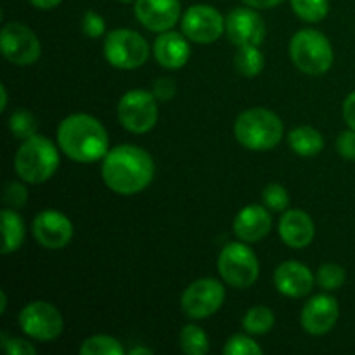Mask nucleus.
Returning a JSON list of instances; mask_svg holds the SVG:
<instances>
[{
    "label": "nucleus",
    "instance_id": "obj_18",
    "mask_svg": "<svg viewBox=\"0 0 355 355\" xmlns=\"http://www.w3.org/2000/svg\"><path fill=\"white\" fill-rule=\"evenodd\" d=\"M272 227L270 214L260 205L245 207L234 218V234L245 243H257L266 238Z\"/></svg>",
    "mask_w": 355,
    "mask_h": 355
},
{
    "label": "nucleus",
    "instance_id": "obj_22",
    "mask_svg": "<svg viewBox=\"0 0 355 355\" xmlns=\"http://www.w3.org/2000/svg\"><path fill=\"white\" fill-rule=\"evenodd\" d=\"M288 144L297 155L315 156L324 148V139L314 127H298L290 132Z\"/></svg>",
    "mask_w": 355,
    "mask_h": 355
},
{
    "label": "nucleus",
    "instance_id": "obj_39",
    "mask_svg": "<svg viewBox=\"0 0 355 355\" xmlns=\"http://www.w3.org/2000/svg\"><path fill=\"white\" fill-rule=\"evenodd\" d=\"M31 3H33L37 9H42V10H49V9H54L55 6H59V3L62 2V0H30Z\"/></svg>",
    "mask_w": 355,
    "mask_h": 355
},
{
    "label": "nucleus",
    "instance_id": "obj_13",
    "mask_svg": "<svg viewBox=\"0 0 355 355\" xmlns=\"http://www.w3.org/2000/svg\"><path fill=\"white\" fill-rule=\"evenodd\" d=\"M225 31L229 40L238 47H259L266 38L263 19L250 7H238L231 10L225 17Z\"/></svg>",
    "mask_w": 355,
    "mask_h": 355
},
{
    "label": "nucleus",
    "instance_id": "obj_5",
    "mask_svg": "<svg viewBox=\"0 0 355 355\" xmlns=\"http://www.w3.org/2000/svg\"><path fill=\"white\" fill-rule=\"evenodd\" d=\"M290 55L300 71L318 76L328 71L333 64V47L328 38L318 30L305 28L290 42Z\"/></svg>",
    "mask_w": 355,
    "mask_h": 355
},
{
    "label": "nucleus",
    "instance_id": "obj_4",
    "mask_svg": "<svg viewBox=\"0 0 355 355\" xmlns=\"http://www.w3.org/2000/svg\"><path fill=\"white\" fill-rule=\"evenodd\" d=\"M59 166V153L54 142L44 135L26 139L14 158L16 173L28 184H42L51 179Z\"/></svg>",
    "mask_w": 355,
    "mask_h": 355
},
{
    "label": "nucleus",
    "instance_id": "obj_31",
    "mask_svg": "<svg viewBox=\"0 0 355 355\" xmlns=\"http://www.w3.org/2000/svg\"><path fill=\"white\" fill-rule=\"evenodd\" d=\"M262 200H263V205L274 211L286 210L288 205H290V196H288V191L284 189L281 184H269V186L263 189Z\"/></svg>",
    "mask_w": 355,
    "mask_h": 355
},
{
    "label": "nucleus",
    "instance_id": "obj_34",
    "mask_svg": "<svg viewBox=\"0 0 355 355\" xmlns=\"http://www.w3.org/2000/svg\"><path fill=\"white\" fill-rule=\"evenodd\" d=\"M28 200V191L23 184L19 182H9L3 193V201L7 207L10 208H21Z\"/></svg>",
    "mask_w": 355,
    "mask_h": 355
},
{
    "label": "nucleus",
    "instance_id": "obj_32",
    "mask_svg": "<svg viewBox=\"0 0 355 355\" xmlns=\"http://www.w3.org/2000/svg\"><path fill=\"white\" fill-rule=\"evenodd\" d=\"M0 345H2L3 352L9 355H35L37 349L31 345L30 342L21 338H10L7 333L0 335Z\"/></svg>",
    "mask_w": 355,
    "mask_h": 355
},
{
    "label": "nucleus",
    "instance_id": "obj_1",
    "mask_svg": "<svg viewBox=\"0 0 355 355\" xmlns=\"http://www.w3.org/2000/svg\"><path fill=\"white\" fill-rule=\"evenodd\" d=\"M103 180L113 193L132 196L144 191L155 177V162L144 149L121 144L110 149L103 162Z\"/></svg>",
    "mask_w": 355,
    "mask_h": 355
},
{
    "label": "nucleus",
    "instance_id": "obj_15",
    "mask_svg": "<svg viewBox=\"0 0 355 355\" xmlns=\"http://www.w3.org/2000/svg\"><path fill=\"white\" fill-rule=\"evenodd\" d=\"M134 12L139 23L149 31L163 33L179 23L180 2L179 0H135Z\"/></svg>",
    "mask_w": 355,
    "mask_h": 355
},
{
    "label": "nucleus",
    "instance_id": "obj_38",
    "mask_svg": "<svg viewBox=\"0 0 355 355\" xmlns=\"http://www.w3.org/2000/svg\"><path fill=\"white\" fill-rule=\"evenodd\" d=\"M248 7H253V9H269V7L277 6L283 0H243Z\"/></svg>",
    "mask_w": 355,
    "mask_h": 355
},
{
    "label": "nucleus",
    "instance_id": "obj_41",
    "mask_svg": "<svg viewBox=\"0 0 355 355\" xmlns=\"http://www.w3.org/2000/svg\"><path fill=\"white\" fill-rule=\"evenodd\" d=\"M139 354H144V355H151L153 352L149 349H142V347H135V349L130 350V355H139Z\"/></svg>",
    "mask_w": 355,
    "mask_h": 355
},
{
    "label": "nucleus",
    "instance_id": "obj_7",
    "mask_svg": "<svg viewBox=\"0 0 355 355\" xmlns=\"http://www.w3.org/2000/svg\"><path fill=\"white\" fill-rule=\"evenodd\" d=\"M104 58L118 69L141 68L149 58V44L137 31L118 28L104 40Z\"/></svg>",
    "mask_w": 355,
    "mask_h": 355
},
{
    "label": "nucleus",
    "instance_id": "obj_21",
    "mask_svg": "<svg viewBox=\"0 0 355 355\" xmlns=\"http://www.w3.org/2000/svg\"><path fill=\"white\" fill-rule=\"evenodd\" d=\"M2 217V232H3V243H2V253L9 255L16 250L21 248L24 241V222L19 215L14 211V208H6L0 214Z\"/></svg>",
    "mask_w": 355,
    "mask_h": 355
},
{
    "label": "nucleus",
    "instance_id": "obj_33",
    "mask_svg": "<svg viewBox=\"0 0 355 355\" xmlns=\"http://www.w3.org/2000/svg\"><path fill=\"white\" fill-rule=\"evenodd\" d=\"M82 31L89 38L103 37L104 31H106V23H104L103 16H99L94 10H87L82 19Z\"/></svg>",
    "mask_w": 355,
    "mask_h": 355
},
{
    "label": "nucleus",
    "instance_id": "obj_11",
    "mask_svg": "<svg viewBox=\"0 0 355 355\" xmlns=\"http://www.w3.org/2000/svg\"><path fill=\"white\" fill-rule=\"evenodd\" d=\"M0 49L3 58L16 66H30L42 54L37 35L21 23H7L0 33Z\"/></svg>",
    "mask_w": 355,
    "mask_h": 355
},
{
    "label": "nucleus",
    "instance_id": "obj_23",
    "mask_svg": "<svg viewBox=\"0 0 355 355\" xmlns=\"http://www.w3.org/2000/svg\"><path fill=\"white\" fill-rule=\"evenodd\" d=\"M274 322H276L274 312L269 307L259 305L246 312V315L243 318V328L250 335H266L274 328Z\"/></svg>",
    "mask_w": 355,
    "mask_h": 355
},
{
    "label": "nucleus",
    "instance_id": "obj_10",
    "mask_svg": "<svg viewBox=\"0 0 355 355\" xmlns=\"http://www.w3.org/2000/svg\"><path fill=\"white\" fill-rule=\"evenodd\" d=\"M225 290L220 281L214 277H203L186 288L182 295V311L191 319H207L222 307Z\"/></svg>",
    "mask_w": 355,
    "mask_h": 355
},
{
    "label": "nucleus",
    "instance_id": "obj_12",
    "mask_svg": "<svg viewBox=\"0 0 355 355\" xmlns=\"http://www.w3.org/2000/svg\"><path fill=\"white\" fill-rule=\"evenodd\" d=\"M182 33L196 44H211L218 40L225 30V19L215 7L193 6L182 16Z\"/></svg>",
    "mask_w": 355,
    "mask_h": 355
},
{
    "label": "nucleus",
    "instance_id": "obj_6",
    "mask_svg": "<svg viewBox=\"0 0 355 355\" xmlns=\"http://www.w3.org/2000/svg\"><path fill=\"white\" fill-rule=\"evenodd\" d=\"M217 269L229 286L245 290L259 279V260L255 252L243 243H227L217 260Z\"/></svg>",
    "mask_w": 355,
    "mask_h": 355
},
{
    "label": "nucleus",
    "instance_id": "obj_27",
    "mask_svg": "<svg viewBox=\"0 0 355 355\" xmlns=\"http://www.w3.org/2000/svg\"><path fill=\"white\" fill-rule=\"evenodd\" d=\"M295 14L307 23H319L329 12L328 0H291Z\"/></svg>",
    "mask_w": 355,
    "mask_h": 355
},
{
    "label": "nucleus",
    "instance_id": "obj_20",
    "mask_svg": "<svg viewBox=\"0 0 355 355\" xmlns=\"http://www.w3.org/2000/svg\"><path fill=\"white\" fill-rule=\"evenodd\" d=\"M186 35L177 31H163L155 42V58L163 68L180 69L189 61L191 47L187 44Z\"/></svg>",
    "mask_w": 355,
    "mask_h": 355
},
{
    "label": "nucleus",
    "instance_id": "obj_9",
    "mask_svg": "<svg viewBox=\"0 0 355 355\" xmlns=\"http://www.w3.org/2000/svg\"><path fill=\"white\" fill-rule=\"evenodd\" d=\"M19 326L24 335L38 342H51L62 333V315L49 302H31L19 312Z\"/></svg>",
    "mask_w": 355,
    "mask_h": 355
},
{
    "label": "nucleus",
    "instance_id": "obj_19",
    "mask_svg": "<svg viewBox=\"0 0 355 355\" xmlns=\"http://www.w3.org/2000/svg\"><path fill=\"white\" fill-rule=\"evenodd\" d=\"M315 227L312 218L304 210H288L279 220V236L284 245L300 250L312 243Z\"/></svg>",
    "mask_w": 355,
    "mask_h": 355
},
{
    "label": "nucleus",
    "instance_id": "obj_24",
    "mask_svg": "<svg viewBox=\"0 0 355 355\" xmlns=\"http://www.w3.org/2000/svg\"><path fill=\"white\" fill-rule=\"evenodd\" d=\"M263 54L259 51V47H239V51L234 55V66L243 76H257L263 69Z\"/></svg>",
    "mask_w": 355,
    "mask_h": 355
},
{
    "label": "nucleus",
    "instance_id": "obj_26",
    "mask_svg": "<svg viewBox=\"0 0 355 355\" xmlns=\"http://www.w3.org/2000/svg\"><path fill=\"white\" fill-rule=\"evenodd\" d=\"M123 347L116 338L107 335H96L87 338L80 347L82 355H121Z\"/></svg>",
    "mask_w": 355,
    "mask_h": 355
},
{
    "label": "nucleus",
    "instance_id": "obj_43",
    "mask_svg": "<svg viewBox=\"0 0 355 355\" xmlns=\"http://www.w3.org/2000/svg\"><path fill=\"white\" fill-rule=\"evenodd\" d=\"M121 3H135V0H120Z\"/></svg>",
    "mask_w": 355,
    "mask_h": 355
},
{
    "label": "nucleus",
    "instance_id": "obj_14",
    "mask_svg": "<svg viewBox=\"0 0 355 355\" xmlns=\"http://www.w3.org/2000/svg\"><path fill=\"white\" fill-rule=\"evenodd\" d=\"M33 236L40 246L47 250H61L71 241L73 224L64 214L45 210L35 217Z\"/></svg>",
    "mask_w": 355,
    "mask_h": 355
},
{
    "label": "nucleus",
    "instance_id": "obj_29",
    "mask_svg": "<svg viewBox=\"0 0 355 355\" xmlns=\"http://www.w3.org/2000/svg\"><path fill=\"white\" fill-rule=\"evenodd\" d=\"M318 283L322 290L335 291L343 286L347 279V272L342 266L338 263H324L321 269L318 270Z\"/></svg>",
    "mask_w": 355,
    "mask_h": 355
},
{
    "label": "nucleus",
    "instance_id": "obj_3",
    "mask_svg": "<svg viewBox=\"0 0 355 355\" xmlns=\"http://www.w3.org/2000/svg\"><path fill=\"white\" fill-rule=\"evenodd\" d=\"M281 118L266 107L243 111L234 123V135L239 144L252 151H269L283 139Z\"/></svg>",
    "mask_w": 355,
    "mask_h": 355
},
{
    "label": "nucleus",
    "instance_id": "obj_30",
    "mask_svg": "<svg viewBox=\"0 0 355 355\" xmlns=\"http://www.w3.org/2000/svg\"><path fill=\"white\" fill-rule=\"evenodd\" d=\"M225 355H260L262 349L246 335H232L224 347Z\"/></svg>",
    "mask_w": 355,
    "mask_h": 355
},
{
    "label": "nucleus",
    "instance_id": "obj_37",
    "mask_svg": "<svg viewBox=\"0 0 355 355\" xmlns=\"http://www.w3.org/2000/svg\"><path fill=\"white\" fill-rule=\"evenodd\" d=\"M343 118H345L347 125L355 130V90L343 101Z\"/></svg>",
    "mask_w": 355,
    "mask_h": 355
},
{
    "label": "nucleus",
    "instance_id": "obj_17",
    "mask_svg": "<svg viewBox=\"0 0 355 355\" xmlns=\"http://www.w3.org/2000/svg\"><path fill=\"white\" fill-rule=\"evenodd\" d=\"M274 284L284 297L302 298L311 293L314 286V276L307 266L290 260V262H283L276 269Z\"/></svg>",
    "mask_w": 355,
    "mask_h": 355
},
{
    "label": "nucleus",
    "instance_id": "obj_2",
    "mask_svg": "<svg viewBox=\"0 0 355 355\" xmlns=\"http://www.w3.org/2000/svg\"><path fill=\"white\" fill-rule=\"evenodd\" d=\"M58 144L73 162L94 163L104 159L110 151V135L97 118L76 113L59 123Z\"/></svg>",
    "mask_w": 355,
    "mask_h": 355
},
{
    "label": "nucleus",
    "instance_id": "obj_25",
    "mask_svg": "<svg viewBox=\"0 0 355 355\" xmlns=\"http://www.w3.org/2000/svg\"><path fill=\"white\" fill-rule=\"evenodd\" d=\"M180 347L187 355H205L210 350L207 333L194 324L184 326L180 331Z\"/></svg>",
    "mask_w": 355,
    "mask_h": 355
},
{
    "label": "nucleus",
    "instance_id": "obj_36",
    "mask_svg": "<svg viewBox=\"0 0 355 355\" xmlns=\"http://www.w3.org/2000/svg\"><path fill=\"white\" fill-rule=\"evenodd\" d=\"M175 82L172 78H158L153 83V96L158 101H170L175 96Z\"/></svg>",
    "mask_w": 355,
    "mask_h": 355
},
{
    "label": "nucleus",
    "instance_id": "obj_28",
    "mask_svg": "<svg viewBox=\"0 0 355 355\" xmlns=\"http://www.w3.org/2000/svg\"><path fill=\"white\" fill-rule=\"evenodd\" d=\"M9 130L12 132V135L21 141H26V139L37 135L38 130V121L30 111L26 110H17L10 114L9 118Z\"/></svg>",
    "mask_w": 355,
    "mask_h": 355
},
{
    "label": "nucleus",
    "instance_id": "obj_42",
    "mask_svg": "<svg viewBox=\"0 0 355 355\" xmlns=\"http://www.w3.org/2000/svg\"><path fill=\"white\" fill-rule=\"evenodd\" d=\"M0 304H2V307H0V312H6V305H7V297L6 293H0Z\"/></svg>",
    "mask_w": 355,
    "mask_h": 355
},
{
    "label": "nucleus",
    "instance_id": "obj_16",
    "mask_svg": "<svg viewBox=\"0 0 355 355\" xmlns=\"http://www.w3.org/2000/svg\"><path fill=\"white\" fill-rule=\"evenodd\" d=\"M338 315L340 307L335 298L329 295H318V297L311 298L302 309V328L314 336L326 335L336 324Z\"/></svg>",
    "mask_w": 355,
    "mask_h": 355
},
{
    "label": "nucleus",
    "instance_id": "obj_35",
    "mask_svg": "<svg viewBox=\"0 0 355 355\" xmlns=\"http://www.w3.org/2000/svg\"><path fill=\"white\" fill-rule=\"evenodd\" d=\"M336 149L343 158L355 162V130L350 128V130L342 132L336 141Z\"/></svg>",
    "mask_w": 355,
    "mask_h": 355
},
{
    "label": "nucleus",
    "instance_id": "obj_8",
    "mask_svg": "<svg viewBox=\"0 0 355 355\" xmlns=\"http://www.w3.org/2000/svg\"><path fill=\"white\" fill-rule=\"evenodd\" d=\"M118 120L132 134H146L158 120L156 97L144 89L130 90L118 103Z\"/></svg>",
    "mask_w": 355,
    "mask_h": 355
},
{
    "label": "nucleus",
    "instance_id": "obj_40",
    "mask_svg": "<svg viewBox=\"0 0 355 355\" xmlns=\"http://www.w3.org/2000/svg\"><path fill=\"white\" fill-rule=\"evenodd\" d=\"M0 96H2V104H0V111H6V107H7V89H6V85L0 87Z\"/></svg>",
    "mask_w": 355,
    "mask_h": 355
}]
</instances>
